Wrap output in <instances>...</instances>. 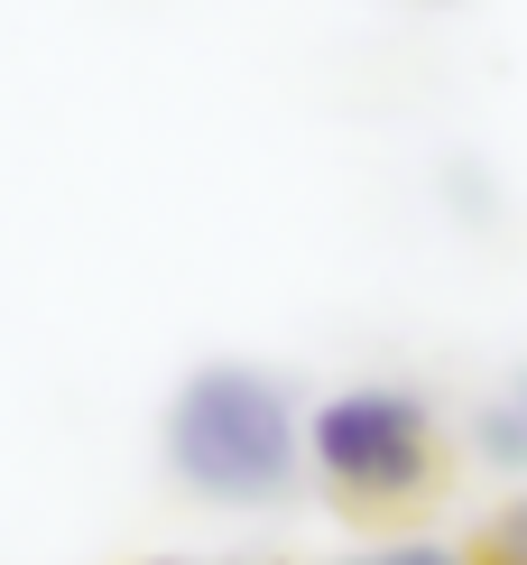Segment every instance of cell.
<instances>
[{"label":"cell","instance_id":"obj_1","mask_svg":"<svg viewBox=\"0 0 527 565\" xmlns=\"http://www.w3.org/2000/svg\"><path fill=\"white\" fill-rule=\"evenodd\" d=\"M166 473L213 510H269L305 473V417L259 362H204L166 398Z\"/></svg>","mask_w":527,"mask_h":565},{"label":"cell","instance_id":"obj_2","mask_svg":"<svg viewBox=\"0 0 527 565\" xmlns=\"http://www.w3.org/2000/svg\"><path fill=\"white\" fill-rule=\"evenodd\" d=\"M305 473H315L352 520H398L444 482V417L426 390L352 381L315 398L305 417Z\"/></svg>","mask_w":527,"mask_h":565},{"label":"cell","instance_id":"obj_3","mask_svg":"<svg viewBox=\"0 0 527 565\" xmlns=\"http://www.w3.org/2000/svg\"><path fill=\"white\" fill-rule=\"evenodd\" d=\"M472 455H482L491 473H527V371H509V381L482 398V417H472Z\"/></svg>","mask_w":527,"mask_h":565},{"label":"cell","instance_id":"obj_4","mask_svg":"<svg viewBox=\"0 0 527 565\" xmlns=\"http://www.w3.org/2000/svg\"><path fill=\"white\" fill-rule=\"evenodd\" d=\"M472 565H527V501H509L482 537H472Z\"/></svg>","mask_w":527,"mask_h":565},{"label":"cell","instance_id":"obj_5","mask_svg":"<svg viewBox=\"0 0 527 565\" xmlns=\"http://www.w3.org/2000/svg\"><path fill=\"white\" fill-rule=\"evenodd\" d=\"M343 565H472V547H444V537H389V547H362Z\"/></svg>","mask_w":527,"mask_h":565},{"label":"cell","instance_id":"obj_6","mask_svg":"<svg viewBox=\"0 0 527 565\" xmlns=\"http://www.w3.org/2000/svg\"><path fill=\"white\" fill-rule=\"evenodd\" d=\"M158 565H195V556H158Z\"/></svg>","mask_w":527,"mask_h":565}]
</instances>
